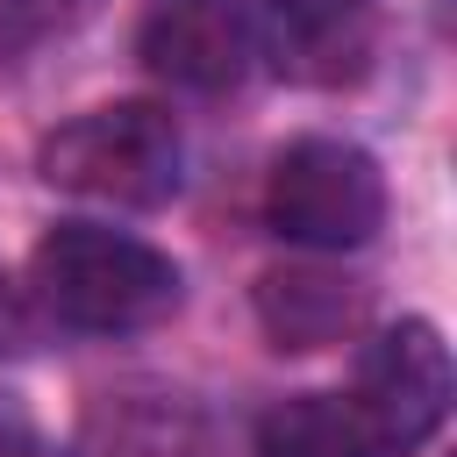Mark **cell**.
<instances>
[{
    "label": "cell",
    "instance_id": "cell-1",
    "mask_svg": "<svg viewBox=\"0 0 457 457\" xmlns=\"http://www.w3.org/2000/svg\"><path fill=\"white\" fill-rule=\"evenodd\" d=\"M29 300L43 321L79 336H136L179 314L186 271L107 221H50L29 250Z\"/></svg>",
    "mask_w": 457,
    "mask_h": 457
},
{
    "label": "cell",
    "instance_id": "cell-2",
    "mask_svg": "<svg viewBox=\"0 0 457 457\" xmlns=\"http://www.w3.org/2000/svg\"><path fill=\"white\" fill-rule=\"evenodd\" d=\"M36 171L57 193L150 214L186 179V136H179V114L157 100H107V107H86L64 129H50L36 150Z\"/></svg>",
    "mask_w": 457,
    "mask_h": 457
},
{
    "label": "cell",
    "instance_id": "cell-3",
    "mask_svg": "<svg viewBox=\"0 0 457 457\" xmlns=\"http://www.w3.org/2000/svg\"><path fill=\"white\" fill-rule=\"evenodd\" d=\"M264 221L321 257L364 250L386 228V171L350 136H293L264 171Z\"/></svg>",
    "mask_w": 457,
    "mask_h": 457
},
{
    "label": "cell",
    "instance_id": "cell-4",
    "mask_svg": "<svg viewBox=\"0 0 457 457\" xmlns=\"http://www.w3.org/2000/svg\"><path fill=\"white\" fill-rule=\"evenodd\" d=\"M450 393H457V364H450L443 328L421 314H400V321L371 328V343L357 350V386L343 400L371 421L386 457H407L443 428Z\"/></svg>",
    "mask_w": 457,
    "mask_h": 457
},
{
    "label": "cell",
    "instance_id": "cell-5",
    "mask_svg": "<svg viewBox=\"0 0 457 457\" xmlns=\"http://www.w3.org/2000/svg\"><path fill=\"white\" fill-rule=\"evenodd\" d=\"M257 57L293 86H357L378 50V0H243Z\"/></svg>",
    "mask_w": 457,
    "mask_h": 457
},
{
    "label": "cell",
    "instance_id": "cell-6",
    "mask_svg": "<svg viewBox=\"0 0 457 457\" xmlns=\"http://www.w3.org/2000/svg\"><path fill=\"white\" fill-rule=\"evenodd\" d=\"M136 57L164 86L228 93L250 71L257 43H250V21H243V0H157L136 29Z\"/></svg>",
    "mask_w": 457,
    "mask_h": 457
},
{
    "label": "cell",
    "instance_id": "cell-7",
    "mask_svg": "<svg viewBox=\"0 0 457 457\" xmlns=\"http://www.w3.org/2000/svg\"><path fill=\"white\" fill-rule=\"evenodd\" d=\"M250 307H257V328L271 336V350H336L350 343L364 321H371V278L343 271V264H271L257 271L250 286Z\"/></svg>",
    "mask_w": 457,
    "mask_h": 457
},
{
    "label": "cell",
    "instance_id": "cell-8",
    "mask_svg": "<svg viewBox=\"0 0 457 457\" xmlns=\"http://www.w3.org/2000/svg\"><path fill=\"white\" fill-rule=\"evenodd\" d=\"M257 457H386L343 393H293L257 421Z\"/></svg>",
    "mask_w": 457,
    "mask_h": 457
},
{
    "label": "cell",
    "instance_id": "cell-9",
    "mask_svg": "<svg viewBox=\"0 0 457 457\" xmlns=\"http://www.w3.org/2000/svg\"><path fill=\"white\" fill-rule=\"evenodd\" d=\"M107 14V0H0V71L50 57L57 43L86 36Z\"/></svg>",
    "mask_w": 457,
    "mask_h": 457
},
{
    "label": "cell",
    "instance_id": "cell-10",
    "mask_svg": "<svg viewBox=\"0 0 457 457\" xmlns=\"http://www.w3.org/2000/svg\"><path fill=\"white\" fill-rule=\"evenodd\" d=\"M43 314H36V300H29V286H14L7 278V264H0V357H29L36 343H43Z\"/></svg>",
    "mask_w": 457,
    "mask_h": 457
},
{
    "label": "cell",
    "instance_id": "cell-11",
    "mask_svg": "<svg viewBox=\"0 0 457 457\" xmlns=\"http://www.w3.org/2000/svg\"><path fill=\"white\" fill-rule=\"evenodd\" d=\"M21 450H36V421H29V407L0 386V457H21Z\"/></svg>",
    "mask_w": 457,
    "mask_h": 457
},
{
    "label": "cell",
    "instance_id": "cell-12",
    "mask_svg": "<svg viewBox=\"0 0 457 457\" xmlns=\"http://www.w3.org/2000/svg\"><path fill=\"white\" fill-rule=\"evenodd\" d=\"M21 457H36V450H21Z\"/></svg>",
    "mask_w": 457,
    "mask_h": 457
}]
</instances>
